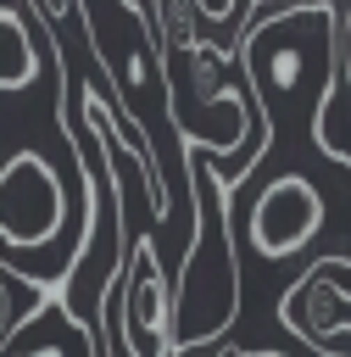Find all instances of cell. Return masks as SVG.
<instances>
[{"label":"cell","instance_id":"277c9868","mask_svg":"<svg viewBox=\"0 0 351 357\" xmlns=\"http://www.w3.org/2000/svg\"><path fill=\"white\" fill-rule=\"evenodd\" d=\"M318 229V190L295 173L273 178L262 195H256V218H251V240L262 257H284L295 251L306 234Z\"/></svg>","mask_w":351,"mask_h":357},{"label":"cell","instance_id":"7a4b0ae2","mask_svg":"<svg viewBox=\"0 0 351 357\" xmlns=\"http://www.w3.org/2000/svg\"><path fill=\"white\" fill-rule=\"evenodd\" d=\"M100 318L111 324V335H123V346L134 357H173V290H167V273L145 240L128 245L123 273H117Z\"/></svg>","mask_w":351,"mask_h":357},{"label":"cell","instance_id":"ba28073f","mask_svg":"<svg viewBox=\"0 0 351 357\" xmlns=\"http://www.w3.org/2000/svg\"><path fill=\"white\" fill-rule=\"evenodd\" d=\"M251 357H256V351H251Z\"/></svg>","mask_w":351,"mask_h":357},{"label":"cell","instance_id":"5b68a950","mask_svg":"<svg viewBox=\"0 0 351 357\" xmlns=\"http://www.w3.org/2000/svg\"><path fill=\"white\" fill-rule=\"evenodd\" d=\"M39 73V45L22 6H0V89H22Z\"/></svg>","mask_w":351,"mask_h":357},{"label":"cell","instance_id":"6da1fadb","mask_svg":"<svg viewBox=\"0 0 351 357\" xmlns=\"http://www.w3.org/2000/svg\"><path fill=\"white\" fill-rule=\"evenodd\" d=\"M189 195L201 206L195 223V245H184L178 257V290H173V351L201 346L212 335H223L234 324L240 307V268H234V245H228V206H223V178L212 173L206 151L189 156Z\"/></svg>","mask_w":351,"mask_h":357},{"label":"cell","instance_id":"8992f818","mask_svg":"<svg viewBox=\"0 0 351 357\" xmlns=\"http://www.w3.org/2000/svg\"><path fill=\"white\" fill-rule=\"evenodd\" d=\"M45 22H67V17H84V0H33Z\"/></svg>","mask_w":351,"mask_h":357},{"label":"cell","instance_id":"52a82bcc","mask_svg":"<svg viewBox=\"0 0 351 357\" xmlns=\"http://www.w3.org/2000/svg\"><path fill=\"white\" fill-rule=\"evenodd\" d=\"M89 351H95V346H89ZM33 357H56V351H33Z\"/></svg>","mask_w":351,"mask_h":357},{"label":"cell","instance_id":"3957f363","mask_svg":"<svg viewBox=\"0 0 351 357\" xmlns=\"http://www.w3.org/2000/svg\"><path fill=\"white\" fill-rule=\"evenodd\" d=\"M61 201L67 195H61V178L50 173V162L33 151H17L0 167V240L17 251H33L61 223Z\"/></svg>","mask_w":351,"mask_h":357}]
</instances>
